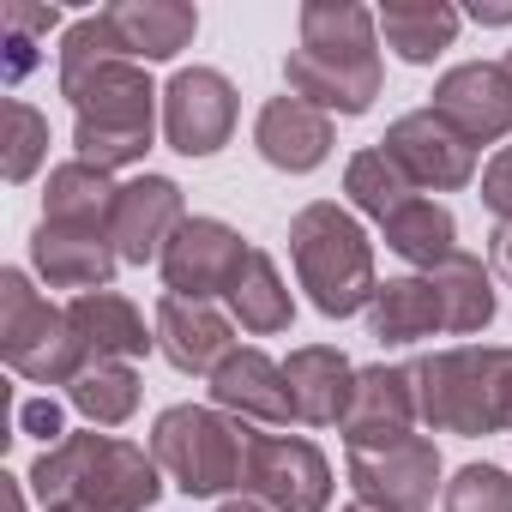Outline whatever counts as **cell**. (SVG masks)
<instances>
[{
	"label": "cell",
	"instance_id": "cell-1",
	"mask_svg": "<svg viewBox=\"0 0 512 512\" xmlns=\"http://www.w3.org/2000/svg\"><path fill=\"white\" fill-rule=\"evenodd\" d=\"M380 19L356 0H314L302 7V49H290V97L338 115H362L380 97Z\"/></svg>",
	"mask_w": 512,
	"mask_h": 512
},
{
	"label": "cell",
	"instance_id": "cell-2",
	"mask_svg": "<svg viewBox=\"0 0 512 512\" xmlns=\"http://www.w3.org/2000/svg\"><path fill=\"white\" fill-rule=\"evenodd\" d=\"M31 488L43 500V512L73 506V512H145L163 482H157V458H145V446H127L115 434H67L61 446H49L31 470Z\"/></svg>",
	"mask_w": 512,
	"mask_h": 512
},
{
	"label": "cell",
	"instance_id": "cell-3",
	"mask_svg": "<svg viewBox=\"0 0 512 512\" xmlns=\"http://www.w3.org/2000/svg\"><path fill=\"white\" fill-rule=\"evenodd\" d=\"M416 416L440 434H500L512 428V350L500 344H464L422 356L410 368Z\"/></svg>",
	"mask_w": 512,
	"mask_h": 512
},
{
	"label": "cell",
	"instance_id": "cell-4",
	"mask_svg": "<svg viewBox=\"0 0 512 512\" xmlns=\"http://www.w3.org/2000/svg\"><path fill=\"white\" fill-rule=\"evenodd\" d=\"M73 97V145H79V163L91 169H121V163H139L151 151V127H157V85L139 61H109V67H91L85 79L61 85Z\"/></svg>",
	"mask_w": 512,
	"mask_h": 512
},
{
	"label": "cell",
	"instance_id": "cell-5",
	"mask_svg": "<svg viewBox=\"0 0 512 512\" xmlns=\"http://www.w3.org/2000/svg\"><path fill=\"white\" fill-rule=\"evenodd\" d=\"M290 260H296L302 290L314 296V308L332 314V320L362 314L374 302V290H380L374 247H368L362 223L344 205H332V199L296 211V223H290Z\"/></svg>",
	"mask_w": 512,
	"mask_h": 512
},
{
	"label": "cell",
	"instance_id": "cell-6",
	"mask_svg": "<svg viewBox=\"0 0 512 512\" xmlns=\"http://www.w3.org/2000/svg\"><path fill=\"white\" fill-rule=\"evenodd\" d=\"M151 458H157V470L175 476L181 494L205 500V494L241 488L247 428H241V416H223V410H205V404H175L151 428Z\"/></svg>",
	"mask_w": 512,
	"mask_h": 512
},
{
	"label": "cell",
	"instance_id": "cell-7",
	"mask_svg": "<svg viewBox=\"0 0 512 512\" xmlns=\"http://www.w3.org/2000/svg\"><path fill=\"white\" fill-rule=\"evenodd\" d=\"M0 350H7V368L31 386H73L91 368L67 308L43 302L25 272H0Z\"/></svg>",
	"mask_w": 512,
	"mask_h": 512
},
{
	"label": "cell",
	"instance_id": "cell-8",
	"mask_svg": "<svg viewBox=\"0 0 512 512\" xmlns=\"http://www.w3.org/2000/svg\"><path fill=\"white\" fill-rule=\"evenodd\" d=\"M241 494L272 512H326L332 500V464L302 434H247Z\"/></svg>",
	"mask_w": 512,
	"mask_h": 512
},
{
	"label": "cell",
	"instance_id": "cell-9",
	"mask_svg": "<svg viewBox=\"0 0 512 512\" xmlns=\"http://www.w3.org/2000/svg\"><path fill=\"white\" fill-rule=\"evenodd\" d=\"M434 482H440V452L422 434L350 452V488L368 512H428Z\"/></svg>",
	"mask_w": 512,
	"mask_h": 512
},
{
	"label": "cell",
	"instance_id": "cell-10",
	"mask_svg": "<svg viewBox=\"0 0 512 512\" xmlns=\"http://www.w3.org/2000/svg\"><path fill=\"white\" fill-rule=\"evenodd\" d=\"M247 241L223 223V217H187L175 229V241L163 247V284L169 296H187V302H211V296H229L241 260H247Z\"/></svg>",
	"mask_w": 512,
	"mask_h": 512
},
{
	"label": "cell",
	"instance_id": "cell-11",
	"mask_svg": "<svg viewBox=\"0 0 512 512\" xmlns=\"http://www.w3.org/2000/svg\"><path fill=\"white\" fill-rule=\"evenodd\" d=\"M235 133V85L217 67H181L163 91V139L181 157H211Z\"/></svg>",
	"mask_w": 512,
	"mask_h": 512
},
{
	"label": "cell",
	"instance_id": "cell-12",
	"mask_svg": "<svg viewBox=\"0 0 512 512\" xmlns=\"http://www.w3.org/2000/svg\"><path fill=\"white\" fill-rule=\"evenodd\" d=\"M380 151L404 169V181L416 193H452V187H464L476 175V145L458 139L434 109H416V115L392 121L386 139H380Z\"/></svg>",
	"mask_w": 512,
	"mask_h": 512
},
{
	"label": "cell",
	"instance_id": "cell-13",
	"mask_svg": "<svg viewBox=\"0 0 512 512\" xmlns=\"http://www.w3.org/2000/svg\"><path fill=\"white\" fill-rule=\"evenodd\" d=\"M181 223H187L181 187L169 175H139V181H121V193H115L109 241L127 266H151V260H163V247L175 241Z\"/></svg>",
	"mask_w": 512,
	"mask_h": 512
},
{
	"label": "cell",
	"instance_id": "cell-14",
	"mask_svg": "<svg viewBox=\"0 0 512 512\" xmlns=\"http://www.w3.org/2000/svg\"><path fill=\"white\" fill-rule=\"evenodd\" d=\"M458 139L470 145H494L512 133V79L506 67H488V61H470V67H452L440 85H434V103H428Z\"/></svg>",
	"mask_w": 512,
	"mask_h": 512
},
{
	"label": "cell",
	"instance_id": "cell-15",
	"mask_svg": "<svg viewBox=\"0 0 512 512\" xmlns=\"http://www.w3.org/2000/svg\"><path fill=\"white\" fill-rule=\"evenodd\" d=\"M410 422H422L410 368H356V386H350V404H344V422H338L344 446L368 452V446L410 440Z\"/></svg>",
	"mask_w": 512,
	"mask_h": 512
},
{
	"label": "cell",
	"instance_id": "cell-16",
	"mask_svg": "<svg viewBox=\"0 0 512 512\" xmlns=\"http://www.w3.org/2000/svg\"><path fill=\"white\" fill-rule=\"evenodd\" d=\"M31 260L37 272L49 278V290H109L115 266H121V253L103 229H61V223H37L31 235Z\"/></svg>",
	"mask_w": 512,
	"mask_h": 512
},
{
	"label": "cell",
	"instance_id": "cell-17",
	"mask_svg": "<svg viewBox=\"0 0 512 512\" xmlns=\"http://www.w3.org/2000/svg\"><path fill=\"white\" fill-rule=\"evenodd\" d=\"M157 350L181 368V374H217L235 356V332L211 302H187V296H163L157 302Z\"/></svg>",
	"mask_w": 512,
	"mask_h": 512
},
{
	"label": "cell",
	"instance_id": "cell-18",
	"mask_svg": "<svg viewBox=\"0 0 512 512\" xmlns=\"http://www.w3.org/2000/svg\"><path fill=\"white\" fill-rule=\"evenodd\" d=\"M253 145H260V157L284 175H308L326 163L332 151V121L326 109L302 103V97H272L260 109V121H253Z\"/></svg>",
	"mask_w": 512,
	"mask_h": 512
},
{
	"label": "cell",
	"instance_id": "cell-19",
	"mask_svg": "<svg viewBox=\"0 0 512 512\" xmlns=\"http://www.w3.org/2000/svg\"><path fill=\"white\" fill-rule=\"evenodd\" d=\"M211 398H217V410H235L241 422H272V428L296 422V410H290V380H284V368H278L266 350H235V356L211 374Z\"/></svg>",
	"mask_w": 512,
	"mask_h": 512
},
{
	"label": "cell",
	"instance_id": "cell-20",
	"mask_svg": "<svg viewBox=\"0 0 512 512\" xmlns=\"http://www.w3.org/2000/svg\"><path fill=\"white\" fill-rule=\"evenodd\" d=\"M284 380H290V410L296 422L308 428H332L344 422V404H350V386H356V368L344 362V350L332 344H308L284 362Z\"/></svg>",
	"mask_w": 512,
	"mask_h": 512
},
{
	"label": "cell",
	"instance_id": "cell-21",
	"mask_svg": "<svg viewBox=\"0 0 512 512\" xmlns=\"http://www.w3.org/2000/svg\"><path fill=\"white\" fill-rule=\"evenodd\" d=\"M67 320H73V332H79V344H85L91 362H133V356H145V350L157 344V338L145 332V314H139L127 296H115V290L73 296Z\"/></svg>",
	"mask_w": 512,
	"mask_h": 512
},
{
	"label": "cell",
	"instance_id": "cell-22",
	"mask_svg": "<svg viewBox=\"0 0 512 512\" xmlns=\"http://www.w3.org/2000/svg\"><path fill=\"white\" fill-rule=\"evenodd\" d=\"M127 61H169L193 43L199 13L181 7V0H121V7H103Z\"/></svg>",
	"mask_w": 512,
	"mask_h": 512
},
{
	"label": "cell",
	"instance_id": "cell-23",
	"mask_svg": "<svg viewBox=\"0 0 512 512\" xmlns=\"http://www.w3.org/2000/svg\"><path fill=\"white\" fill-rule=\"evenodd\" d=\"M368 332L380 344H416L440 332V296L434 278H386L368 302Z\"/></svg>",
	"mask_w": 512,
	"mask_h": 512
},
{
	"label": "cell",
	"instance_id": "cell-24",
	"mask_svg": "<svg viewBox=\"0 0 512 512\" xmlns=\"http://www.w3.org/2000/svg\"><path fill=\"white\" fill-rule=\"evenodd\" d=\"M374 19H380L386 49H398V61H410V67L434 61L458 37V7H446V0H392Z\"/></svg>",
	"mask_w": 512,
	"mask_h": 512
},
{
	"label": "cell",
	"instance_id": "cell-25",
	"mask_svg": "<svg viewBox=\"0 0 512 512\" xmlns=\"http://www.w3.org/2000/svg\"><path fill=\"white\" fill-rule=\"evenodd\" d=\"M115 193H121V187H109V169L61 163V169L49 175V193H43V223H61V229H103V235H109Z\"/></svg>",
	"mask_w": 512,
	"mask_h": 512
},
{
	"label": "cell",
	"instance_id": "cell-26",
	"mask_svg": "<svg viewBox=\"0 0 512 512\" xmlns=\"http://www.w3.org/2000/svg\"><path fill=\"white\" fill-rule=\"evenodd\" d=\"M428 278H434V296H440V332H482L494 320V278L476 253L458 247Z\"/></svg>",
	"mask_w": 512,
	"mask_h": 512
},
{
	"label": "cell",
	"instance_id": "cell-27",
	"mask_svg": "<svg viewBox=\"0 0 512 512\" xmlns=\"http://www.w3.org/2000/svg\"><path fill=\"white\" fill-rule=\"evenodd\" d=\"M380 229H386V247L398 253V260H410V266H422V272L446 266L452 253H458V223H452V211L434 205V199H422V193H416L404 211H392Z\"/></svg>",
	"mask_w": 512,
	"mask_h": 512
},
{
	"label": "cell",
	"instance_id": "cell-28",
	"mask_svg": "<svg viewBox=\"0 0 512 512\" xmlns=\"http://www.w3.org/2000/svg\"><path fill=\"white\" fill-rule=\"evenodd\" d=\"M229 314H235L247 332H290L296 302H290V290H284V278H278V266H272V253L253 247L247 260H241V272H235V284H229Z\"/></svg>",
	"mask_w": 512,
	"mask_h": 512
},
{
	"label": "cell",
	"instance_id": "cell-29",
	"mask_svg": "<svg viewBox=\"0 0 512 512\" xmlns=\"http://www.w3.org/2000/svg\"><path fill=\"white\" fill-rule=\"evenodd\" d=\"M67 392H73V410L97 428H121L139 410V374L127 362H91Z\"/></svg>",
	"mask_w": 512,
	"mask_h": 512
},
{
	"label": "cell",
	"instance_id": "cell-30",
	"mask_svg": "<svg viewBox=\"0 0 512 512\" xmlns=\"http://www.w3.org/2000/svg\"><path fill=\"white\" fill-rule=\"evenodd\" d=\"M344 193H350L356 211H368L374 223H386L392 211H404V205L416 199V187L404 181V169H398L380 145H368V151L350 157V169H344Z\"/></svg>",
	"mask_w": 512,
	"mask_h": 512
},
{
	"label": "cell",
	"instance_id": "cell-31",
	"mask_svg": "<svg viewBox=\"0 0 512 512\" xmlns=\"http://www.w3.org/2000/svg\"><path fill=\"white\" fill-rule=\"evenodd\" d=\"M7 157H0V169H7V181H31L37 163L49 157V121L31 109V103H7Z\"/></svg>",
	"mask_w": 512,
	"mask_h": 512
},
{
	"label": "cell",
	"instance_id": "cell-32",
	"mask_svg": "<svg viewBox=\"0 0 512 512\" xmlns=\"http://www.w3.org/2000/svg\"><path fill=\"white\" fill-rule=\"evenodd\" d=\"M446 512H512V476L494 464H464L446 482Z\"/></svg>",
	"mask_w": 512,
	"mask_h": 512
},
{
	"label": "cell",
	"instance_id": "cell-33",
	"mask_svg": "<svg viewBox=\"0 0 512 512\" xmlns=\"http://www.w3.org/2000/svg\"><path fill=\"white\" fill-rule=\"evenodd\" d=\"M19 428L37 434V440H49V446H61V440H67V410H61L55 398H25V404H19Z\"/></svg>",
	"mask_w": 512,
	"mask_h": 512
},
{
	"label": "cell",
	"instance_id": "cell-34",
	"mask_svg": "<svg viewBox=\"0 0 512 512\" xmlns=\"http://www.w3.org/2000/svg\"><path fill=\"white\" fill-rule=\"evenodd\" d=\"M482 205H488L500 223H512V145L482 169Z\"/></svg>",
	"mask_w": 512,
	"mask_h": 512
},
{
	"label": "cell",
	"instance_id": "cell-35",
	"mask_svg": "<svg viewBox=\"0 0 512 512\" xmlns=\"http://www.w3.org/2000/svg\"><path fill=\"white\" fill-rule=\"evenodd\" d=\"M0 25H7L13 37H49L61 25V13L55 7H25V0H7V7H0Z\"/></svg>",
	"mask_w": 512,
	"mask_h": 512
},
{
	"label": "cell",
	"instance_id": "cell-36",
	"mask_svg": "<svg viewBox=\"0 0 512 512\" xmlns=\"http://www.w3.org/2000/svg\"><path fill=\"white\" fill-rule=\"evenodd\" d=\"M494 260H500V272L512 278V223H500V229H494Z\"/></svg>",
	"mask_w": 512,
	"mask_h": 512
},
{
	"label": "cell",
	"instance_id": "cell-37",
	"mask_svg": "<svg viewBox=\"0 0 512 512\" xmlns=\"http://www.w3.org/2000/svg\"><path fill=\"white\" fill-rule=\"evenodd\" d=\"M476 25H512V7H470Z\"/></svg>",
	"mask_w": 512,
	"mask_h": 512
},
{
	"label": "cell",
	"instance_id": "cell-38",
	"mask_svg": "<svg viewBox=\"0 0 512 512\" xmlns=\"http://www.w3.org/2000/svg\"><path fill=\"white\" fill-rule=\"evenodd\" d=\"M0 488H7V512H25V488H19V476H0Z\"/></svg>",
	"mask_w": 512,
	"mask_h": 512
},
{
	"label": "cell",
	"instance_id": "cell-39",
	"mask_svg": "<svg viewBox=\"0 0 512 512\" xmlns=\"http://www.w3.org/2000/svg\"><path fill=\"white\" fill-rule=\"evenodd\" d=\"M223 512H272V506H260V500H247V494H241V500H223Z\"/></svg>",
	"mask_w": 512,
	"mask_h": 512
},
{
	"label": "cell",
	"instance_id": "cell-40",
	"mask_svg": "<svg viewBox=\"0 0 512 512\" xmlns=\"http://www.w3.org/2000/svg\"><path fill=\"white\" fill-rule=\"evenodd\" d=\"M500 67H506V79H512V49H506V61H500Z\"/></svg>",
	"mask_w": 512,
	"mask_h": 512
},
{
	"label": "cell",
	"instance_id": "cell-41",
	"mask_svg": "<svg viewBox=\"0 0 512 512\" xmlns=\"http://www.w3.org/2000/svg\"><path fill=\"white\" fill-rule=\"evenodd\" d=\"M344 512H368V506H344Z\"/></svg>",
	"mask_w": 512,
	"mask_h": 512
},
{
	"label": "cell",
	"instance_id": "cell-42",
	"mask_svg": "<svg viewBox=\"0 0 512 512\" xmlns=\"http://www.w3.org/2000/svg\"><path fill=\"white\" fill-rule=\"evenodd\" d=\"M55 512H73V506H55Z\"/></svg>",
	"mask_w": 512,
	"mask_h": 512
}]
</instances>
